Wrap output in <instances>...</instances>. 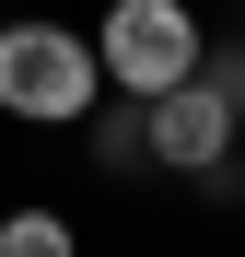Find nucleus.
Masks as SVG:
<instances>
[{"instance_id": "f257e3e1", "label": "nucleus", "mask_w": 245, "mask_h": 257, "mask_svg": "<svg viewBox=\"0 0 245 257\" xmlns=\"http://www.w3.org/2000/svg\"><path fill=\"white\" fill-rule=\"evenodd\" d=\"M94 105H105V70H94V35L82 24H0V117L70 128Z\"/></svg>"}, {"instance_id": "f03ea898", "label": "nucleus", "mask_w": 245, "mask_h": 257, "mask_svg": "<svg viewBox=\"0 0 245 257\" xmlns=\"http://www.w3.org/2000/svg\"><path fill=\"white\" fill-rule=\"evenodd\" d=\"M198 59H210V24H198L187 0H105V24H94V70H105L129 105L175 94Z\"/></svg>"}, {"instance_id": "7ed1b4c3", "label": "nucleus", "mask_w": 245, "mask_h": 257, "mask_svg": "<svg viewBox=\"0 0 245 257\" xmlns=\"http://www.w3.org/2000/svg\"><path fill=\"white\" fill-rule=\"evenodd\" d=\"M233 128H245V117L187 70L175 94H152V105H140V152L163 164V176H222V164H233Z\"/></svg>"}, {"instance_id": "20e7f679", "label": "nucleus", "mask_w": 245, "mask_h": 257, "mask_svg": "<svg viewBox=\"0 0 245 257\" xmlns=\"http://www.w3.org/2000/svg\"><path fill=\"white\" fill-rule=\"evenodd\" d=\"M82 141H94L105 176H140V164H152V152H140V105H129V94H117V117H82Z\"/></svg>"}, {"instance_id": "39448f33", "label": "nucleus", "mask_w": 245, "mask_h": 257, "mask_svg": "<svg viewBox=\"0 0 245 257\" xmlns=\"http://www.w3.org/2000/svg\"><path fill=\"white\" fill-rule=\"evenodd\" d=\"M0 257H82V245H70L59 210H12V222H0Z\"/></svg>"}]
</instances>
